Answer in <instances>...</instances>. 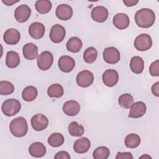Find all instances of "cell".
I'll return each instance as SVG.
<instances>
[{"instance_id":"obj_9","label":"cell","mask_w":159,"mask_h":159,"mask_svg":"<svg viewBox=\"0 0 159 159\" xmlns=\"http://www.w3.org/2000/svg\"><path fill=\"white\" fill-rule=\"evenodd\" d=\"M65 29L61 25L55 24L52 27L49 37L53 42L58 43L63 41L65 37Z\"/></svg>"},{"instance_id":"obj_29","label":"cell","mask_w":159,"mask_h":159,"mask_svg":"<svg viewBox=\"0 0 159 159\" xmlns=\"http://www.w3.org/2000/svg\"><path fill=\"white\" fill-rule=\"evenodd\" d=\"M35 9L40 14H47L52 9V2L48 0L37 1L35 4Z\"/></svg>"},{"instance_id":"obj_22","label":"cell","mask_w":159,"mask_h":159,"mask_svg":"<svg viewBox=\"0 0 159 159\" xmlns=\"http://www.w3.org/2000/svg\"><path fill=\"white\" fill-rule=\"evenodd\" d=\"M22 53L25 58L32 60L38 56V47L33 43H27L23 47Z\"/></svg>"},{"instance_id":"obj_27","label":"cell","mask_w":159,"mask_h":159,"mask_svg":"<svg viewBox=\"0 0 159 159\" xmlns=\"http://www.w3.org/2000/svg\"><path fill=\"white\" fill-rule=\"evenodd\" d=\"M140 137L136 134H130L127 135L124 140L125 147L129 148H135L137 147L140 145Z\"/></svg>"},{"instance_id":"obj_19","label":"cell","mask_w":159,"mask_h":159,"mask_svg":"<svg viewBox=\"0 0 159 159\" xmlns=\"http://www.w3.org/2000/svg\"><path fill=\"white\" fill-rule=\"evenodd\" d=\"M62 109L66 115L75 116L79 113L80 111V105L77 101L70 100L64 103Z\"/></svg>"},{"instance_id":"obj_12","label":"cell","mask_w":159,"mask_h":159,"mask_svg":"<svg viewBox=\"0 0 159 159\" xmlns=\"http://www.w3.org/2000/svg\"><path fill=\"white\" fill-rule=\"evenodd\" d=\"M92 19L98 22H104L108 17L109 12L107 9L102 6L94 7L91 12Z\"/></svg>"},{"instance_id":"obj_1","label":"cell","mask_w":159,"mask_h":159,"mask_svg":"<svg viewBox=\"0 0 159 159\" xmlns=\"http://www.w3.org/2000/svg\"><path fill=\"white\" fill-rule=\"evenodd\" d=\"M155 20L154 12L148 8H142L137 11L135 14V21L137 25L142 28H149Z\"/></svg>"},{"instance_id":"obj_41","label":"cell","mask_w":159,"mask_h":159,"mask_svg":"<svg viewBox=\"0 0 159 159\" xmlns=\"http://www.w3.org/2000/svg\"><path fill=\"white\" fill-rule=\"evenodd\" d=\"M2 1L4 4H5L7 6H12L13 4L19 2V1H12V0H10V1L9 0H6V1L2 0Z\"/></svg>"},{"instance_id":"obj_11","label":"cell","mask_w":159,"mask_h":159,"mask_svg":"<svg viewBox=\"0 0 159 159\" xmlns=\"http://www.w3.org/2000/svg\"><path fill=\"white\" fill-rule=\"evenodd\" d=\"M119 80L118 72L113 69L106 70L102 74V81L104 84L108 87L115 86Z\"/></svg>"},{"instance_id":"obj_38","label":"cell","mask_w":159,"mask_h":159,"mask_svg":"<svg viewBox=\"0 0 159 159\" xmlns=\"http://www.w3.org/2000/svg\"><path fill=\"white\" fill-rule=\"evenodd\" d=\"M55 159H70V156L66 151H60L56 153L54 157Z\"/></svg>"},{"instance_id":"obj_3","label":"cell","mask_w":159,"mask_h":159,"mask_svg":"<svg viewBox=\"0 0 159 159\" xmlns=\"http://www.w3.org/2000/svg\"><path fill=\"white\" fill-rule=\"evenodd\" d=\"M20 103L17 99H8L2 103L1 109L6 116H12L20 111Z\"/></svg>"},{"instance_id":"obj_37","label":"cell","mask_w":159,"mask_h":159,"mask_svg":"<svg viewBox=\"0 0 159 159\" xmlns=\"http://www.w3.org/2000/svg\"><path fill=\"white\" fill-rule=\"evenodd\" d=\"M133 156L130 152H118L116 159H132Z\"/></svg>"},{"instance_id":"obj_35","label":"cell","mask_w":159,"mask_h":159,"mask_svg":"<svg viewBox=\"0 0 159 159\" xmlns=\"http://www.w3.org/2000/svg\"><path fill=\"white\" fill-rule=\"evenodd\" d=\"M14 91V85L8 81H0V94L9 95Z\"/></svg>"},{"instance_id":"obj_30","label":"cell","mask_w":159,"mask_h":159,"mask_svg":"<svg viewBox=\"0 0 159 159\" xmlns=\"http://www.w3.org/2000/svg\"><path fill=\"white\" fill-rule=\"evenodd\" d=\"M68 132L73 137H80L84 134V127L82 125L79 124L77 122H71L68 125Z\"/></svg>"},{"instance_id":"obj_18","label":"cell","mask_w":159,"mask_h":159,"mask_svg":"<svg viewBox=\"0 0 159 159\" xmlns=\"http://www.w3.org/2000/svg\"><path fill=\"white\" fill-rule=\"evenodd\" d=\"M112 22L117 29L119 30H124L129 26L130 24V19L126 14L117 13L114 16Z\"/></svg>"},{"instance_id":"obj_39","label":"cell","mask_w":159,"mask_h":159,"mask_svg":"<svg viewBox=\"0 0 159 159\" xmlns=\"http://www.w3.org/2000/svg\"><path fill=\"white\" fill-rule=\"evenodd\" d=\"M152 92L155 96H159V82H156L152 85Z\"/></svg>"},{"instance_id":"obj_6","label":"cell","mask_w":159,"mask_h":159,"mask_svg":"<svg viewBox=\"0 0 159 159\" xmlns=\"http://www.w3.org/2000/svg\"><path fill=\"white\" fill-rule=\"evenodd\" d=\"M94 81V75L89 70H83L76 76L77 84L82 88H86L92 84Z\"/></svg>"},{"instance_id":"obj_26","label":"cell","mask_w":159,"mask_h":159,"mask_svg":"<svg viewBox=\"0 0 159 159\" xmlns=\"http://www.w3.org/2000/svg\"><path fill=\"white\" fill-rule=\"evenodd\" d=\"M38 91L35 87L33 86H28L25 87L22 93V99L27 102L34 101L37 96Z\"/></svg>"},{"instance_id":"obj_15","label":"cell","mask_w":159,"mask_h":159,"mask_svg":"<svg viewBox=\"0 0 159 159\" xmlns=\"http://www.w3.org/2000/svg\"><path fill=\"white\" fill-rule=\"evenodd\" d=\"M20 39V34L18 30L13 28L6 30L3 35V39L8 45L17 44Z\"/></svg>"},{"instance_id":"obj_14","label":"cell","mask_w":159,"mask_h":159,"mask_svg":"<svg viewBox=\"0 0 159 159\" xmlns=\"http://www.w3.org/2000/svg\"><path fill=\"white\" fill-rule=\"evenodd\" d=\"M130 110L129 114V117L139 118L142 117L146 112L147 107L142 101H138L132 104L130 107Z\"/></svg>"},{"instance_id":"obj_2","label":"cell","mask_w":159,"mask_h":159,"mask_svg":"<svg viewBox=\"0 0 159 159\" xmlns=\"http://www.w3.org/2000/svg\"><path fill=\"white\" fill-rule=\"evenodd\" d=\"M11 134L16 137H22L26 135L28 125L26 119L23 117H17L13 119L9 124Z\"/></svg>"},{"instance_id":"obj_5","label":"cell","mask_w":159,"mask_h":159,"mask_svg":"<svg viewBox=\"0 0 159 159\" xmlns=\"http://www.w3.org/2000/svg\"><path fill=\"white\" fill-rule=\"evenodd\" d=\"M53 56L48 51L42 52L37 57V66L41 70L45 71L48 70L52 65Z\"/></svg>"},{"instance_id":"obj_36","label":"cell","mask_w":159,"mask_h":159,"mask_svg":"<svg viewBox=\"0 0 159 159\" xmlns=\"http://www.w3.org/2000/svg\"><path fill=\"white\" fill-rule=\"evenodd\" d=\"M149 71L152 76H158L159 75V61L157 60L152 62L149 67Z\"/></svg>"},{"instance_id":"obj_8","label":"cell","mask_w":159,"mask_h":159,"mask_svg":"<svg viewBox=\"0 0 159 159\" xmlns=\"http://www.w3.org/2000/svg\"><path fill=\"white\" fill-rule=\"evenodd\" d=\"M120 52L114 47L106 48L103 52V59L109 64H116L120 60Z\"/></svg>"},{"instance_id":"obj_32","label":"cell","mask_w":159,"mask_h":159,"mask_svg":"<svg viewBox=\"0 0 159 159\" xmlns=\"http://www.w3.org/2000/svg\"><path fill=\"white\" fill-rule=\"evenodd\" d=\"M119 104L124 109H129L134 103L133 96L129 93L121 94L118 99Z\"/></svg>"},{"instance_id":"obj_25","label":"cell","mask_w":159,"mask_h":159,"mask_svg":"<svg viewBox=\"0 0 159 159\" xmlns=\"http://www.w3.org/2000/svg\"><path fill=\"white\" fill-rule=\"evenodd\" d=\"M82 45L83 43L80 38L77 37H73L68 40L66 47L68 51L72 53H77L81 49Z\"/></svg>"},{"instance_id":"obj_21","label":"cell","mask_w":159,"mask_h":159,"mask_svg":"<svg viewBox=\"0 0 159 159\" xmlns=\"http://www.w3.org/2000/svg\"><path fill=\"white\" fill-rule=\"evenodd\" d=\"M47 150L45 145L39 142L32 143L29 148V152L30 155L35 158H40L43 157L46 153Z\"/></svg>"},{"instance_id":"obj_24","label":"cell","mask_w":159,"mask_h":159,"mask_svg":"<svg viewBox=\"0 0 159 159\" xmlns=\"http://www.w3.org/2000/svg\"><path fill=\"white\" fill-rule=\"evenodd\" d=\"M19 54L14 51H9L6 55V65L9 68H15L20 64Z\"/></svg>"},{"instance_id":"obj_16","label":"cell","mask_w":159,"mask_h":159,"mask_svg":"<svg viewBox=\"0 0 159 159\" xmlns=\"http://www.w3.org/2000/svg\"><path fill=\"white\" fill-rule=\"evenodd\" d=\"M73 13L71 7L68 4H60L57 6L55 11L57 17L62 20H68L71 19Z\"/></svg>"},{"instance_id":"obj_34","label":"cell","mask_w":159,"mask_h":159,"mask_svg":"<svg viewBox=\"0 0 159 159\" xmlns=\"http://www.w3.org/2000/svg\"><path fill=\"white\" fill-rule=\"evenodd\" d=\"M110 155L109 149L105 146H100L93 152V157L94 159H107Z\"/></svg>"},{"instance_id":"obj_28","label":"cell","mask_w":159,"mask_h":159,"mask_svg":"<svg viewBox=\"0 0 159 159\" xmlns=\"http://www.w3.org/2000/svg\"><path fill=\"white\" fill-rule=\"evenodd\" d=\"M63 88L61 85L57 83L50 85L47 89V94L50 98H59L63 95Z\"/></svg>"},{"instance_id":"obj_31","label":"cell","mask_w":159,"mask_h":159,"mask_svg":"<svg viewBox=\"0 0 159 159\" xmlns=\"http://www.w3.org/2000/svg\"><path fill=\"white\" fill-rule=\"evenodd\" d=\"M64 137L60 133H53L48 139V144L53 147H58L64 143Z\"/></svg>"},{"instance_id":"obj_42","label":"cell","mask_w":159,"mask_h":159,"mask_svg":"<svg viewBox=\"0 0 159 159\" xmlns=\"http://www.w3.org/2000/svg\"><path fill=\"white\" fill-rule=\"evenodd\" d=\"M152 158V157L150 156H149V155H148L147 154L143 155L140 157V158Z\"/></svg>"},{"instance_id":"obj_7","label":"cell","mask_w":159,"mask_h":159,"mask_svg":"<svg viewBox=\"0 0 159 159\" xmlns=\"http://www.w3.org/2000/svg\"><path fill=\"white\" fill-rule=\"evenodd\" d=\"M31 125L36 131L45 130L48 124V118L43 114H37L31 118Z\"/></svg>"},{"instance_id":"obj_33","label":"cell","mask_w":159,"mask_h":159,"mask_svg":"<svg viewBox=\"0 0 159 159\" xmlns=\"http://www.w3.org/2000/svg\"><path fill=\"white\" fill-rule=\"evenodd\" d=\"M98 52L93 47H88L85 50L83 53V59L88 63H93L97 58Z\"/></svg>"},{"instance_id":"obj_4","label":"cell","mask_w":159,"mask_h":159,"mask_svg":"<svg viewBox=\"0 0 159 159\" xmlns=\"http://www.w3.org/2000/svg\"><path fill=\"white\" fill-rule=\"evenodd\" d=\"M134 47L139 51H146L149 50L152 45L151 37L146 34L138 35L134 40Z\"/></svg>"},{"instance_id":"obj_17","label":"cell","mask_w":159,"mask_h":159,"mask_svg":"<svg viewBox=\"0 0 159 159\" xmlns=\"http://www.w3.org/2000/svg\"><path fill=\"white\" fill-rule=\"evenodd\" d=\"M45 27L44 25L39 22L32 23L29 28V34L31 37L35 39H41L45 34Z\"/></svg>"},{"instance_id":"obj_40","label":"cell","mask_w":159,"mask_h":159,"mask_svg":"<svg viewBox=\"0 0 159 159\" xmlns=\"http://www.w3.org/2000/svg\"><path fill=\"white\" fill-rule=\"evenodd\" d=\"M139 1H135V0H124L123 1L124 4L127 6V7H131L136 5L138 3Z\"/></svg>"},{"instance_id":"obj_13","label":"cell","mask_w":159,"mask_h":159,"mask_svg":"<svg viewBox=\"0 0 159 159\" xmlns=\"http://www.w3.org/2000/svg\"><path fill=\"white\" fill-rule=\"evenodd\" d=\"M58 65L61 71L69 73L74 68L75 66V61L72 57L67 55H63L60 57Z\"/></svg>"},{"instance_id":"obj_10","label":"cell","mask_w":159,"mask_h":159,"mask_svg":"<svg viewBox=\"0 0 159 159\" xmlns=\"http://www.w3.org/2000/svg\"><path fill=\"white\" fill-rule=\"evenodd\" d=\"M31 14L30 8L25 4H22L18 6L14 12V17L16 20L20 22L23 23L27 21Z\"/></svg>"},{"instance_id":"obj_20","label":"cell","mask_w":159,"mask_h":159,"mask_svg":"<svg viewBox=\"0 0 159 159\" xmlns=\"http://www.w3.org/2000/svg\"><path fill=\"white\" fill-rule=\"evenodd\" d=\"M91 147L90 140L87 137H81L76 140L73 144V150L77 153L87 152Z\"/></svg>"},{"instance_id":"obj_23","label":"cell","mask_w":159,"mask_h":159,"mask_svg":"<svg viewBox=\"0 0 159 159\" xmlns=\"http://www.w3.org/2000/svg\"><path fill=\"white\" fill-rule=\"evenodd\" d=\"M130 68L133 73L135 74L141 73L144 69V61L143 59L139 56L133 57L130 60Z\"/></svg>"}]
</instances>
